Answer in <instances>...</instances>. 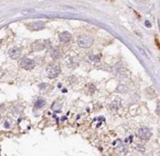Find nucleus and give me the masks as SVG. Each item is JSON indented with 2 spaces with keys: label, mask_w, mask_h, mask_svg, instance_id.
<instances>
[{
  "label": "nucleus",
  "mask_w": 160,
  "mask_h": 156,
  "mask_svg": "<svg viewBox=\"0 0 160 156\" xmlns=\"http://www.w3.org/2000/svg\"><path fill=\"white\" fill-rule=\"evenodd\" d=\"M0 119H1V116H0Z\"/></svg>",
  "instance_id": "f8f14e48"
},
{
  "label": "nucleus",
  "mask_w": 160,
  "mask_h": 156,
  "mask_svg": "<svg viewBox=\"0 0 160 156\" xmlns=\"http://www.w3.org/2000/svg\"><path fill=\"white\" fill-rule=\"evenodd\" d=\"M156 112L160 115V101L157 102V107H156Z\"/></svg>",
  "instance_id": "9b49d317"
},
{
  "label": "nucleus",
  "mask_w": 160,
  "mask_h": 156,
  "mask_svg": "<svg viewBox=\"0 0 160 156\" xmlns=\"http://www.w3.org/2000/svg\"><path fill=\"white\" fill-rule=\"evenodd\" d=\"M28 29H30L31 31H37V30H40L44 27V23L40 21H33V23H30L27 24Z\"/></svg>",
  "instance_id": "39448f33"
},
{
  "label": "nucleus",
  "mask_w": 160,
  "mask_h": 156,
  "mask_svg": "<svg viewBox=\"0 0 160 156\" xmlns=\"http://www.w3.org/2000/svg\"><path fill=\"white\" fill-rule=\"evenodd\" d=\"M20 64H21L22 67H24L26 70H30V69H33L36 66L35 64V61L32 60V59H29V58H23L20 62Z\"/></svg>",
  "instance_id": "20e7f679"
},
{
  "label": "nucleus",
  "mask_w": 160,
  "mask_h": 156,
  "mask_svg": "<svg viewBox=\"0 0 160 156\" xmlns=\"http://www.w3.org/2000/svg\"><path fill=\"white\" fill-rule=\"evenodd\" d=\"M138 136L142 140H148L151 138L152 137V132L149 128L147 127H141L138 130Z\"/></svg>",
  "instance_id": "7ed1b4c3"
},
{
  "label": "nucleus",
  "mask_w": 160,
  "mask_h": 156,
  "mask_svg": "<svg viewBox=\"0 0 160 156\" xmlns=\"http://www.w3.org/2000/svg\"><path fill=\"white\" fill-rule=\"evenodd\" d=\"M78 44L81 48L83 49H87L92 46L93 42H94V39L91 36L89 35H81L78 37Z\"/></svg>",
  "instance_id": "f257e3e1"
},
{
  "label": "nucleus",
  "mask_w": 160,
  "mask_h": 156,
  "mask_svg": "<svg viewBox=\"0 0 160 156\" xmlns=\"http://www.w3.org/2000/svg\"><path fill=\"white\" fill-rule=\"evenodd\" d=\"M22 53V51L20 48H12V49L9 51V56H11L12 59H18L20 57Z\"/></svg>",
  "instance_id": "6e6552de"
},
{
  "label": "nucleus",
  "mask_w": 160,
  "mask_h": 156,
  "mask_svg": "<svg viewBox=\"0 0 160 156\" xmlns=\"http://www.w3.org/2000/svg\"><path fill=\"white\" fill-rule=\"evenodd\" d=\"M71 39H72V36H71L70 33H68V32H63L61 33V34L59 35V39L62 42H69V41L71 40Z\"/></svg>",
  "instance_id": "0eeeda50"
},
{
  "label": "nucleus",
  "mask_w": 160,
  "mask_h": 156,
  "mask_svg": "<svg viewBox=\"0 0 160 156\" xmlns=\"http://www.w3.org/2000/svg\"><path fill=\"white\" fill-rule=\"evenodd\" d=\"M60 72H61V68H60V66H57V64H51L47 69L48 77H49L50 79H55L60 74Z\"/></svg>",
  "instance_id": "f03ea898"
},
{
  "label": "nucleus",
  "mask_w": 160,
  "mask_h": 156,
  "mask_svg": "<svg viewBox=\"0 0 160 156\" xmlns=\"http://www.w3.org/2000/svg\"><path fill=\"white\" fill-rule=\"evenodd\" d=\"M46 48V43L43 41H36L32 44V51H39Z\"/></svg>",
  "instance_id": "423d86ee"
},
{
  "label": "nucleus",
  "mask_w": 160,
  "mask_h": 156,
  "mask_svg": "<svg viewBox=\"0 0 160 156\" xmlns=\"http://www.w3.org/2000/svg\"><path fill=\"white\" fill-rule=\"evenodd\" d=\"M50 54H51V57L53 59H55V60L61 57V53H60V51L56 48H51V51H50Z\"/></svg>",
  "instance_id": "1a4fd4ad"
},
{
  "label": "nucleus",
  "mask_w": 160,
  "mask_h": 156,
  "mask_svg": "<svg viewBox=\"0 0 160 156\" xmlns=\"http://www.w3.org/2000/svg\"><path fill=\"white\" fill-rule=\"evenodd\" d=\"M44 105H45V100L42 98H39V100H37L36 104H35V107H36V109H40V107H42Z\"/></svg>",
  "instance_id": "9d476101"
}]
</instances>
